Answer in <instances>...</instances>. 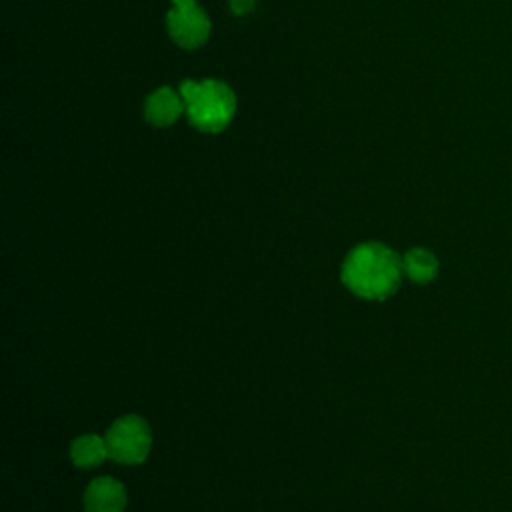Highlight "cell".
<instances>
[{"label": "cell", "mask_w": 512, "mask_h": 512, "mask_svg": "<svg viewBox=\"0 0 512 512\" xmlns=\"http://www.w3.org/2000/svg\"><path fill=\"white\" fill-rule=\"evenodd\" d=\"M402 258L382 242L354 246L340 268L342 284L358 298L380 302L390 298L402 280Z\"/></svg>", "instance_id": "obj_1"}, {"label": "cell", "mask_w": 512, "mask_h": 512, "mask_svg": "<svg viewBox=\"0 0 512 512\" xmlns=\"http://www.w3.org/2000/svg\"><path fill=\"white\" fill-rule=\"evenodd\" d=\"M186 116L192 126L202 132H222L236 110V96L232 88L220 80H184L180 84Z\"/></svg>", "instance_id": "obj_2"}, {"label": "cell", "mask_w": 512, "mask_h": 512, "mask_svg": "<svg viewBox=\"0 0 512 512\" xmlns=\"http://www.w3.org/2000/svg\"><path fill=\"white\" fill-rule=\"evenodd\" d=\"M108 456L118 464H142L152 448V432L148 422L138 414H126L112 422L106 430Z\"/></svg>", "instance_id": "obj_3"}, {"label": "cell", "mask_w": 512, "mask_h": 512, "mask_svg": "<svg viewBox=\"0 0 512 512\" xmlns=\"http://www.w3.org/2000/svg\"><path fill=\"white\" fill-rule=\"evenodd\" d=\"M172 10L166 16L170 38L186 50L202 46L210 36V18L196 0H172Z\"/></svg>", "instance_id": "obj_4"}, {"label": "cell", "mask_w": 512, "mask_h": 512, "mask_svg": "<svg viewBox=\"0 0 512 512\" xmlns=\"http://www.w3.org/2000/svg\"><path fill=\"white\" fill-rule=\"evenodd\" d=\"M82 502L86 512H124L128 498L120 480L98 476L86 486Z\"/></svg>", "instance_id": "obj_5"}, {"label": "cell", "mask_w": 512, "mask_h": 512, "mask_svg": "<svg viewBox=\"0 0 512 512\" xmlns=\"http://www.w3.org/2000/svg\"><path fill=\"white\" fill-rule=\"evenodd\" d=\"M186 110L184 98L180 92H176L170 86L156 88L152 94H148L144 102V116L152 126L166 128L176 122V118Z\"/></svg>", "instance_id": "obj_6"}, {"label": "cell", "mask_w": 512, "mask_h": 512, "mask_svg": "<svg viewBox=\"0 0 512 512\" xmlns=\"http://www.w3.org/2000/svg\"><path fill=\"white\" fill-rule=\"evenodd\" d=\"M106 458H110L106 438L98 434H82L70 444V460L76 468H94Z\"/></svg>", "instance_id": "obj_7"}, {"label": "cell", "mask_w": 512, "mask_h": 512, "mask_svg": "<svg viewBox=\"0 0 512 512\" xmlns=\"http://www.w3.org/2000/svg\"><path fill=\"white\" fill-rule=\"evenodd\" d=\"M438 268V258L428 248L414 246L402 256V270L416 284L432 282L438 276Z\"/></svg>", "instance_id": "obj_8"}]
</instances>
